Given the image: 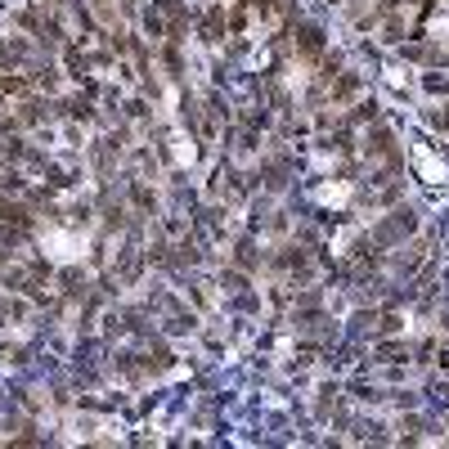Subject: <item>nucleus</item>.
<instances>
[{"instance_id":"nucleus-1","label":"nucleus","mask_w":449,"mask_h":449,"mask_svg":"<svg viewBox=\"0 0 449 449\" xmlns=\"http://www.w3.org/2000/svg\"><path fill=\"white\" fill-rule=\"evenodd\" d=\"M157 9H162V18H166V41H185V31H189V9L180 5V0H157Z\"/></svg>"},{"instance_id":"nucleus-2","label":"nucleus","mask_w":449,"mask_h":449,"mask_svg":"<svg viewBox=\"0 0 449 449\" xmlns=\"http://www.w3.org/2000/svg\"><path fill=\"white\" fill-rule=\"evenodd\" d=\"M94 81H85V90L81 94H68V99H63V113H68L72 117V122H90V117H94Z\"/></svg>"},{"instance_id":"nucleus-3","label":"nucleus","mask_w":449,"mask_h":449,"mask_svg":"<svg viewBox=\"0 0 449 449\" xmlns=\"http://www.w3.org/2000/svg\"><path fill=\"white\" fill-rule=\"evenodd\" d=\"M297 50H301V55H319V50H324V31L319 27H297Z\"/></svg>"},{"instance_id":"nucleus-4","label":"nucleus","mask_w":449,"mask_h":449,"mask_svg":"<svg viewBox=\"0 0 449 449\" xmlns=\"http://www.w3.org/2000/svg\"><path fill=\"white\" fill-rule=\"evenodd\" d=\"M355 90H359V77H355V72H337V81H333V104H346Z\"/></svg>"},{"instance_id":"nucleus-5","label":"nucleus","mask_w":449,"mask_h":449,"mask_svg":"<svg viewBox=\"0 0 449 449\" xmlns=\"http://www.w3.org/2000/svg\"><path fill=\"white\" fill-rule=\"evenodd\" d=\"M144 31H148V36H153V41H162L166 36V27H162V9H144Z\"/></svg>"},{"instance_id":"nucleus-6","label":"nucleus","mask_w":449,"mask_h":449,"mask_svg":"<svg viewBox=\"0 0 449 449\" xmlns=\"http://www.w3.org/2000/svg\"><path fill=\"white\" fill-rule=\"evenodd\" d=\"M400 355H404V346H400V341H378V359H387V364H395Z\"/></svg>"},{"instance_id":"nucleus-7","label":"nucleus","mask_w":449,"mask_h":449,"mask_svg":"<svg viewBox=\"0 0 449 449\" xmlns=\"http://www.w3.org/2000/svg\"><path fill=\"white\" fill-rule=\"evenodd\" d=\"M234 261H238L243 270H252V265L261 261V256H256V248H252V243H238V252H234Z\"/></svg>"},{"instance_id":"nucleus-8","label":"nucleus","mask_w":449,"mask_h":449,"mask_svg":"<svg viewBox=\"0 0 449 449\" xmlns=\"http://www.w3.org/2000/svg\"><path fill=\"white\" fill-rule=\"evenodd\" d=\"M5 315H9V319H27V301H23V297H14V301H5Z\"/></svg>"},{"instance_id":"nucleus-9","label":"nucleus","mask_w":449,"mask_h":449,"mask_svg":"<svg viewBox=\"0 0 449 449\" xmlns=\"http://www.w3.org/2000/svg\"><path fill=\"white\" fill-rule=\"evenodd\" d=\"M350 122H378V104H359Z\"/></svg>"},{"instance_id":"nucleus-10","label":"nucleus","mask_w":449,"mask_h":449,"mask_svg":"<svg viewBox=\"0 0 449 449\" xmlns=\"http://www.w3.org/2000/svg\"><path fill=\"white\" fill-rule=\"evenodd\" d=\"M432 126H441V131H449V108H441V113H432Z\"/></svg>"},{"instance_id":"nucleus-11","label":"nucleus","mask_w":449,"mask_h":449,"mask_svg":"<svg viewBox=\"0 0 449 449\" xmlns=\"http://www.w3.org/2000/svg\"><path fill=\"white\" fill-rule=\"evenodd\" d=\"M45 5H63V0H45Z\"/></svg>"}]
</instances>
